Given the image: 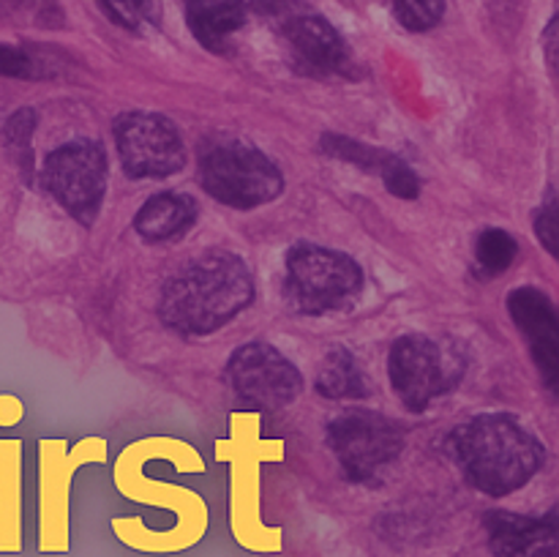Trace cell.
Segmentation results:
<instances>
[{
	"label": "cell",
	"mask_w": 559,
	"mask_h": 557,
	"mask_svg": "<svg viewBox=\"0 0 559 557\" xmlns=\"http://www.w3.org/2000/svg\"><path fill=\"white\" fill-rule=\"evenodd\" d=\"M98 9L126 31H151L158 22V0H96Z\"/></svg>",
	"instance_id": "20"
},
{
	"label": "cell",
	"mask_w": 559,
	"mask_h": 557,
	"mask_svg": "<svg viewBox=\"0 0 559 557\" xmlns=\"http://www.w3.org/2000/svg\"><path fill=\"white\" fill-rule=\"evenodd\" d=\"M533 229L535 235H538L540 244H544V249L549 251L551 257H557L559 254V205L555 194L546 197L544 205L535 211Z\"/></svg>",
	"instance_id": "22"
},
{
	"label": "cell",
	"mask_w": 559,
	"mask_h": 557,
	"mask_svg": "<svg viewBox=\"0 0 559 557\" xmlns=\"http://www.w3.org/2000/svg\"><path fill=\"white\" fill-rule=\"evenodd\" d=\"M445 453L475 491L508 497L524 489L546 462V448L511 413H480L448 435Z\"/></svg>",
	"instance_id": "2"
},
{
	"label": "cell",
	"mask_w": 559,
	"mask_h": 557,
	"mask_svg": "<svg viewBox=\"0 0 559 557\" xmlns=\"http://www.w3.org/2000/svg\"><path fill=\"white\" fill-rule=\"evenodd\" d=\"M200 183L207 194L235 211H254L278 200L284 175L267 153L243 140H213L200 151Z\"/></svg>",
	"instance_id": "4"
},
{
	"label": "cell",
	"mask_w": 559,
	"mask_h": 557,
	"mask_svg": "<svg viewBox=\"0 0 559 557\" xmlns=\"http://www.w3.org/2000/svg\"><path fill=\"white\" fill-rule=\"evenodd\" d=\"M404 446L402 426L374 410H344L328 424V448L353 484H371L402 457Z\"/></svg>",
	"instance_id": "6"
},
{
	"label": "cell",
	"mask_w": 559,
	"mask_h": 557,
	"mask_svg": "<svg viewBox=\"0 0 559 557\" xmlns=\"http://www.w3.org/2000/svg\"><path fill=\"white\" fill-rule=\"evenodd\" d=\"M44 189L82 227L102 213L107 191V153L96 140H71L55 147L41 167Z\"/></svg>",
	"instance_id": "7"
},
{
	"label": "cell",
	"mask_w": 559,
	"mask_h": 557,
	"mask_svg": "<svg viewBox=\"0 0 559 557\" xmlns=\"http://www.w3.org/2000/svg\"><path fill=\"white\" fill-rule=\"evenodd\" d=\"M284 44L289 63L304 76H347L353 69L347 42L322 14H295L287 20Z\"/></svg>",
	"instance_id": "10"
},
{
	"label": "cell",
	"mask_w": 559,
	"mask_h": 557,
	"mask_svg": "<svg viewBox=\"0 0 559 557\" xmlns=\"http://www.w3.org/2000/svg\"><path fill=\"white\" fill-rule=\"evenodd\" d=\"M366 273L347 251L298 244L287 251L284 298L298 315L322 317L353 304L364 289Z\"/></svg>",
	"instance_id": "5"
},
{
	"label": "cell",
	"mask_w": 559,
	"mask_h": 557,
	"mask_svg": "<svg viewBox=\"0 0 559 557\" xmlns=\"http://www.w3.org/2000/svg\"><path fill=\"white\" fill-rule=\"evenodd\" d=\"M486 533L495 557H557V524L522 513H486Z\"/></svg>",
	"instance_id": "12"
},
{
	"label": "cell",
	"mask_w": 559,
	"mask_h": 557,
	"mask_svg": "<svg viewBox=\"0 0 559 557\" xmlns=\"http://www.w3.org/2000/svg\"><path fill=\"white\" fill-rule=\"evenodd\" d=\"M38 115L36 109L22 107L11 112L3 123V145L9 151L11 164L16 167L25 183L36 180V151H33V134H36Z\"/></svg>",
	"instance_id": "17"
},
{
	"label": "cell",
	"mask_w": 559,
	"mask_h": 557,
	"mask_svg": "<svg viewBox=\"0 0 559 557\" xmlns=\"http://www.w3.org/2000/svg\"><path fill=\"white\" fill-rule=\"evenodd\" d=\"M467 369V347L453 336L409 333L396 339L388 353L391 388L409 413H426L437 399L456 391Z\"/></svg>",
	"instance_id": "3"
},
{
	"label": "cell",
	"mask_w": 559,
	"mask_h": 557,
	"mask_svg": "<svg viewBox=\"0 0 559 557\" xmlns=\"http://www.w3.org/2000/svg\"><path fill=\"white\" fill-rule=\"evenodd\" d=\"M123 173L134 180H158L186 167L178 126L158 112H123L112 126Z\"/></svg>",
	"instance_id": "8"
},
{
	"label": "cell",
	"mask_w": 559,
	"mask_h": 557,
	"mask_svg": "<svg viewBox=\"0 0 559 557\" xmlns=\"http://www.w3.org/2000/svg\"><path fill=\"white\" fill-rule=\"evenodd\" d=\"M317 147H320V153H325V156L338 158V162L355 164V167H360L364 173L380 175L382 183H385V180L391 178L399 167H404V164H407L402 156H396L393 151H388V147L369 145V142L353 140V137H344V134H331V131L320 137Z\"/></svg>",
	"instance_id": "16"
},
{
	"label": "cell",
	"mask_w": 559,
	"mask_h": 557,
	"mask_svg": "<svg viewBox=\"0 0 559 557\" xmlns=\"http://www.w3.org/2000/svg\"><path fill=\"white\" fill-rule=\"evenodd\" d=\"M227 386L243 404L271 413L304 393V375L273 344L249 342L229 355Z\"/></svg>",
	"instance_id": "9"
},
{
	"label": "cell",
	"mask_w": 559,
	"mask_h": 557,
	"mask_svg": "<svg viewBox=\"0 0 559 557\" xmlns=\"http://www.w3.org/2000/svg\"><path fill=\"white\" fill-rule=\"evenodd\" d=\"M186 25L207 52L224 55L246 25L243 0H183Z\"/></svg>",
	"instance_id": "14"
},
{
	"label": "cell",
	"mask_w": 559,
	"mask_h": 557,
	"mask_svg": "<svg viewBox=\"0 0 559 557\" xmlns=\"http://www.w3.org/2000/svg\"><path fill=\"white\" fill-rule=\"evenodd\" d=\"M399 25L413 33H426L440 25L445 0H391Z\"/></svg>",
	"instance_id": "21"
},
{
	"label": "cell",
	"mask_w": 559,
	"mask_h": 557,
	"mask_svg": "<svg viewBox=\"0 0 559 557\" xmlns=\"http://www.w3.org/2000/svg\"><path fill=\"white\" fill-rule=\"evenodd\" d=\"M317 391L333 402H347V399L369 396L371 386L366 380L360 360L347 347H333L322 358L320 371H317Z\"/></svg>",
	"instance_id": "15"
},
{
	"label": "cell",
	"mask_w": 559,
	"mask_h": 557,
	"mask_svg": "<svg viewBox=\"0 0 559 557\" xmlns=\"http://www.w3.org/2000/svg\"><path fill=\"white\" fill-rule=\"evenodd\" d=\"M473 257H475V265H478L480 276H486V278L500 276V273H506L508 268L516 262L519 240L513 238L508 229L486 227V229H480L478 238H475Z\"/></svg>",
	"instance_id": "19"
},
{
	"label": "cell",
	"mask_w": 559,
	"mask_h": 557,
	"mask_svg": "<svg viewBox=\"0 0 559 557\" xmlns=\"http://www.w3.org/2000/svg\"><path fill=\"white\" fill-rule=\"evenodd\" d=\"M254 273L235 251L197 254L164 282L158 315L183 336H207L254 304Z\"/></svg>",
	"instance_id": "1"
},
{
	"label": "cell",
	"mask_w": 559,
	"mask_h": 557,
	"mask_svg": "<svg viewBox=\"0 0 559 557\" xmlns=\"http://www.w3.org/2000/svg\"><path fill=\"white\" fill-rule=\"evenodd\" d=\"M508 315L527 339L544 382L555 388L559 377V317L555 300L538 287H516L508 293Z\"/></svg>",
	"instance_id": "11"
},
{
	"label": "cell",
	"mask_w": 559,
	"mask_h": 557,
	"mask_svg": "<svg viewBox=\"0 0 559 557\" xmlns=\"http://www.w3.org/2000/svg\"><path fill=\"white\" fill-rule=\"evenodd\" d=\"M200 208L183 191H158L147 197L134 216V229L147 244H169L194 227Z\"/></svg>",
	"instance_id": "13"
},
{
	"label": "cell",
	"mask_w": 559,
	"mask_h": 557,
	"mask_svg": "<svg viewBox=\"0 0 559 557\" xmlns=\"http://www.w3.org/2000/svg\"><path fill=\"white\" fill-rule=\"evenodd\" d=\"M60 66L55 55L41 47H22V44H0V76L11 80H49L58 76Z\"/></svg>",
	"instance_id": "18"
},
{
	"label": "cell",
	"mask_w": 559,
	"mask_h": 557,
	"mask_svg": "<svg viewBox=\"0 0 559 557\" xmlns=\"http://www.w3.org/2000/svg\"><path fill=\"white\" fill-rule=\"evenodd\" d=\"M287 3V0H254V5L260 11H265V14H273V11H278L282 5Z\"/></svg>",
	"instance_id": "23"
}]
</instances>
